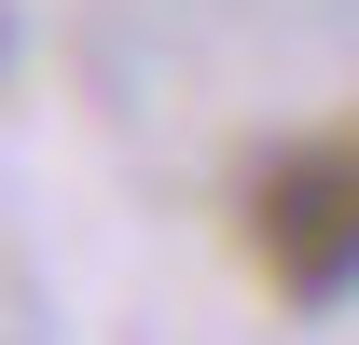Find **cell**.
<instances>
[{
    "mask_svg": "<svg viewBox=\"0 0 359 345\" xmlns=\"http://www.w3.org/2000/svg\"><path fill=\"white\" fill-rule=\"evenodd\" d=\"M249 262L290 304H346L359 290V125H318L304 152H276L249 180Z\"/></svg>",
    "mask_w": 359,
    "mask_h": 345,
    "instance_id": "cell-1",
    "label": "cell"
}]
</instances>
